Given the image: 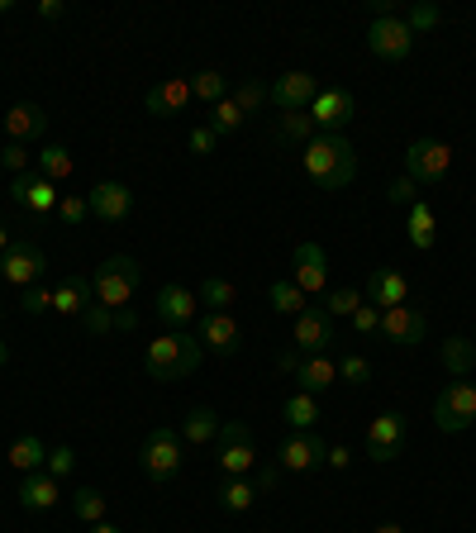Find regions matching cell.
<instances>
[{"instance_id":"19","label":"cell","mask_w":476,"mask_h":533,"mask_svg":"<svg viewBox=\"0 0 476 533\" xmlns=\"http://www.w3.org/2000/svg\"><path fill=\"white\" fill-rule=\"evenodd\" d=\"M200 315V296L191 291V286H162L158 291V319L167 324V329H186V324H196Z\"/></svg>"},{"instance_id":"11","label":"cell","mask_w":476,"mask_h":533,"mask_svg":"<svg viewBox=\"0 0 476 533\" xmlns=\"http://www.w3.org/2000/svg\"><path fill=\"white\" fill-rule=\"evenodd\" d=\"M405 415H396V410H386V415L372 419V429H367V462H377V467H386V462H396L400 453H405Z\"/></svg>"},{"instance_id":"60","label":"cell","mask_w":476,"mask_h":533,"mask_svg":"<svg viewBox=\"0 0 476 533\" xmlns=\"http://www.w3.org/2000/svg\"><path fill=\"white\" fill-rule=\"evenodd\" d=\"M5 362H10V348H5V343H0V367H5Z\"/></svg>"},{"instance_id":"49","label":"cell","mask_w":476,"mask_h":533,"mask_svg":"<svg viewBox=\"0 0 476 533\" xmlns=\"http://www.w3.org/2000/svg\"><path fill=\"white\" fill-rule=\"evenodd\" d=\"M29 158H34V153H29L24 143H5V148H0V167H5L10 177H20L24 167H29Z\"/></svg>"},{"instance_id":"50","label":"cell","mask_w":476,"mask_h":533,"mask_svg":"<svg viewBox=\"0 0 476 533\" xmlns=\"http://www.w3.org/2000/svg\"><path fill=\"white\" fill-rule=\"evenodd\" d=\"M353 334H381V310L377 305H357L353 310Z\"/></svg>"},{"instance_id":"41","label":"cell","mask_w":476,"mask_h":533,"mask_svg":"<svg viewBox=\"0 0 476 533\" xmlns=\"http://www.w3.org/2000/svg\"><path fill=\"white\" fill-rule=\"evenodd\" d=\"M243 119H248V115H243V110H238V105H234L229 96L219 100V105H210V129H215L219 139H224V134H234Z\"/></svg>"},{"instance_id":"5","label":"cell","mask_w":476,"mask_h":533,"mask_svg":"<svg viewBox=\"0 0 476 533\" xmlns=\"http://www.w3.org/2000/svg\"><path fill=\"white\" fill-rule=\"evenodd\" d=\"M219 472L224 476H253V467H258V453H253V424H243V419H224L219 424Z\"/></svg>"},{"instance_id":"57","label":"cell","mask_w":476,"mask_h":533,"mask_svg":"<svg viewBox=\"0 0 476 533\" xmlns=\"http://www.w3.org/2000/svg\"><path fill=\"white\" fill-rule=\"evenodd\" d=\"M10 243H15V238H10V229H5V224H0V253H5V248H10Z\"/></svg>"},{"instance_id":"8","label":"cell","mask_w":476,"mask_h":533,"mask_svg":"<svg viewBox=\"0 0 476 533\" xmlns=\"http://www.w3.org/2000/svg\"><path fill=\"white\" fill-rule=\"evenodd\" d=\"M43 272H48V257H43V248L29 243V238H15V243L0 253V277L10 281V286H20V291L39 286Z\"/></svg>"},{"instance_id":"56","label":"cell","mask_w":476,"mask_h":533,"mask_svg":"<svg viewBox=\"0 0 476 533\" xmlns=\"http://www.w3.org/2000/svg\"><path fill=\"white\" fill-rule=\"evenodd\" d=\"M348 462H353V453H348V448H329V457H324V467H334V472H343Z\"/></svg>"},{"instance_id":"44","label":"cell","mask_w":476,"mask_h":533,"mask_svg":"<svg viewBox=\"0 0 476 533\" xmlns=\"http://www.w3.org/2000/svg\"><path fill=\"white\" fill-rule=\"evenodd\" d=\"M43 472L53 476V481H67V476L77 472V453H72L67 443H58V448L48 453V467H43Z\"/></svg>"},{"instance_id":"29","label":"cell","mask_w":476,"mask_h":533,"mask_svg":"<svg viewBox=\"0 0 476 533\" xmlns=\"http://www.w3.org/2000/svg\"><path fill=\"white\" fill-rule=\"evenodd\" d=\"M405 234H410V248H415V253H429V248H434L438 219H434V210H429L424 200L405 210Z\"/></svg>"},{"instance_id":"53","label":"cell","mask_w":476,"mask_h":533,"mask_svg":"<svg viewBox=\"0 0 476 533\" xmlns=\"http://www.w3.org/2000/svg\"><path fill=\"white\" fill-rule=\"evenodd\" d=\"M300 362H305V353H300V348H286V353H277V372L281 376H296Z\"/></svg>"},{"instance_id":"12","label":"cell","mask_w":476,"mask_h":533,"mask_svg":"<svg viewBox=\"0 0 476 533\" xmlns=\"http://www.w3.org/2000/svg\"><path fill=\"white\" fill-rule=\"evenodd\" d=\"M196 338H200V348H205V353L234 357L238 343H243V329H238V319L229 315V310H205V315H200Z\"/></svg>"},{"instance_id":"54","label":"cell","mask_w":476,"mask_h":533,"mask_svg":"<svg viewBox=\"0 0 476 533\" xmlns=\"http://www.w3.org/2000/svg\"><path fill=\"white\" fill-rule=\"evenodd\" d=\"M115 329H119V334H134V329H139V315H134L129 305H124V310H115Z\"/></svg>"},{"instance_id":"31","label":"cell","mask_w":476,"mask_h":533,"mask_svg":"<svg viewBox=\"0 0 476 533\" xmlns=\"http://www.w3.org/2000/svg\"><path fill=\"white\" fill-rule=\"evenodd\" d=\"M10 467H15V472H43V467H48V443H43L39 434H24V438H15V443H10Z\"/></svg>"},{"instance_id":"4","label":"cell","mask_w":476,"mask_h":533,"mask_svg":"<svg viewBox=\"0 0 476 533\" xmlns=\"http://www.w3.org/2000/svg\"><path fill=\"white\" fill-rule=\"evenodd\" d=\"M143 472H148V481H172V476L181 472V462H186V443H181L177 429H167V424H158V429H148V438H143Z\"/></svg>"},{"instance_id":"22","label":"cell","mask_w":476,"mask_h":533,"mask_svg":"<svg viewBox=\"0 0 476 533\" xmlns=\"http://www.w3.org/2000/svg\"><path fill=\"white\" fill-rule=\"evenodd\" d=\"M48 134V110L34 105V100H20V105H10L5 110V139L10 143H34Z\"/></svg>"},{"instance_id":"9","label":"cell","mask_w":476,"mask_h":533,"mask_svg":"<svg viewBox=\"0 0 476 533\" xmlns=\"http://www.w3.org/2000/svg\"><path fill=\"white\" fill-rule=\"evenodd\" d=\"M367 48L381 62H405L415 53V34H410V24L400 20V15H386V20L367 24Z\"/></svg>"},{"instance_id":"36","label":"cell","mask_w":476,"mask_h":533,"mask_svg":"<svg viewBox=\"0 0 476 533\" xmlns=\"http://www.w3.org/2000/svg\"><path fill=\"white\" fill-rule=\"evenodd\" d=\"M357 305H367V300H362V291H353V286H329V291L319 296V310H324L329 319H338V315L353 319Z\"/></svg>"},{"instance_id":"45","label":"cell","mask_w":476,"mask_h":533,"mask_svg":"<svg viewBox=\"0 0 476 533\" xmlns=\"http://www.w3.org/2000/svg\"><path fill=\"white\" fill-rule=\"evenodd\" d=\"M81 324H86V334L105 338L110 329H115V310H105V305H86V310H81Z\"/></svg>"},{"instance_id":"7","label":"cell","mask_w":476,"mask_h":533,"mask_svg":"<svg viewBox=\"0 0 476 533\" xmlns=\"http://www.w3.org/2000/svg\"><path fill=\"white\" fill-rule=\"evenodd\" d=\"M453 172V148L443 139H415L405 148V177L415 186H434Z\"/></svg>"},{"instance_id":"28","label":"cell","mask_w":476,"mask_h":533,"mask_svg":"<svg viewBox=\"0 0 476 533\" xmlns=\"http://www.w3.org/2000/svg\"><path fill=\"white\" fill-rule=\"evenodd\" d=\"M86 305H96L91 277H62L58 291H53V310H58V315H81Z\"/></svg>"},{"instance_id":"52","label":"cell","mask_w":476,"mask_h":533,"mask_svg":"<svg viewBox=\"0 0 476 533\" xmlns=\"http://www.w3.org/2000/svg\"><path fill=\"white\" fill-rule=\"evenodd\" d=\"M277 462H262V467H253V486H258V495H267L272 486H277Z\"/></svg>"},{"instance_id":"21","label":"cell","mask_w":476,"mask_h":533,"mask_svg":"<svg viewBox=\"0 0 476 533\" xmlns=\"http://www.w3.org/2000/svg\"><path fill=\"white\" fill-rule=\"evenodd\" d=\"M86 205H91V215L105 219V224H124L129 210H134V191H129L124 181H100L96 191L86 196Z\"/></svg>"},{"instance_id":"2","label":"cell","mask_w":476,"mask_h":533,"mask_svg":"<svg viewBox=\"0 0 476 533\" xmlns=\"http://www.w3.org/2000/svg\"><path fill=\"white\" fill-rule=\"evenodd\" d=\"M200 357H205L200 338L186 334V329H172V334H158L153 343H148L143 367H148L153 381H186V376L200 372Z\"/></svg>"},{"instance_id":"17","label":"cell","mask_w":476,"mask_h":533,"mask_svg":"<svg viewBox=\"0 0 476 533\" xmlns=\"http://www.w3.org/2000/svg\"><path fill=\"white\" fill-rule=\"evenodd\" d=\"M324 457H329V443L310 429V434H291L286 443H281L277 467L281 472H310V467H319Z\"/></svg>"},{"instance_id":"62","label":"cell","mask_w":476,"mask_h":533,"mask_svg":"<svg viewBox=\"0 0 476 533\" xmlns=\"http://www.w3.org/2000/svg\"><path fill=\"white\" fill-rule=\"evenodd\" d=\"M0 177H5V167H0Z\"/></svg>"},{"instance_id":"58","label":"cell","mask_w":476,"mask_h":533,"mask_svg":"<svg viewBox=\"0 0 476 533\" xmlns=\"http://www.w3.org/2000/svg\"><path fill=\"white\" fill-rule=\"evenodd\" d=\"M91 533H124V529H115V524H91Z\"/></svg>"},{"instance_id":"25","label":"cell","mask_w":476,"mask_h":533,"mask_svg":"<svg viewBox=\"0 0 476 533\" xmlns=\"http://www.w3.org/2000/svg\"><path fill=\"white\" fill-rule=\"evenodd\" d=\"M438 362H443V372L453 376V381H467L472 367H476V343L472 338H462V334L443 338V343H438Z\"/></svg>"},{"instance_id":"51","label":"cell","mask_w":476,"mask_h":533,"mask_svg":"<svg viewBox=\"0 0 476 533\" xmlns=\"http://www.w3.org/2000/svg\"><path fill=\"white\" fill-rule=\"evenodd\" d=\"M186 143H191V153H196V158H210V153L219 148V134L210 129V124H200V129H191V139H186Z\"/></svg>"},{"instance_id":"40","label":"cell","mask_w":476,"mask_h":533,"mask_svg":"<svg viewBox=\"0 0 476 533\" xmlns=\"http://www.w3.org/2000/svg\"><path fill=\"white\" fill-rule=\"evenodd\" d=\"M400 20L410 24V34H429V29H438L443 24V10L438 5H429V0H419V5H410V10H400Z\"/></svg>"},{"instance_id":"59","label":"cell","mask_w":476,"mask_h":533,"mask_svg":"<svg viewBox=\"0 0 476 533\" xmlns=\"http://www.w3.org/2000/svg\"><path fill=\"white\" fill-rule=\"evenodd\" d=\"M372 533H405V529H400V524H377Z\"/></svg>"},{"instance_id":"10","label":"cell","mask_w":476,"mask_h":533,"mask_svg":"<svg viewBox=\"0 0 476 533\" xmlns=\"http://www.w3.org/2000/svg\"><path fill=\"white\" fill-rule=\"evenodd\" d=\"M291 281L310 300H319L329 291V253L319 243H296V253H291Z\"/></svg>"},{"instance_id":"39","label":"cell","mask_w":476,"mask_h":533,"mask_svg":"<svg viewBox=\"0 0 476 533\" xmlns=\"http://www.w3.org/2000/svg\"><path fill=\"white\" fill-rule=\"evenodd\" d=\"M310 139H315V119H310V110H300V115H281L277 143H310Z\"/></svg>"},{"instance_id":"6","label":"cell","mask_w":476,"mask_h":533,"mask_svg":"<svg viewBox=\"0 0 476 533\" xmlns=\"http://www.w3.org/2000/svg\"><path fill=\"white\" fill-rule=\"evenodd\" d=\"M434 424L443 434H462L476 424V386L472 381H448L434 395Z\"/></svg>"},{"instance_id":"48","label":"cell","mask_w":476,"mask_h":533,"mask_svg":"<svg viewBox=\"0 0 476 533\" xmlns=\"http://www.w3.org/2000/svg\"><path fill=\"white\" fill-rule=\"evenodd\" d=\"M20 310L24 315H43V310H53V291H48V286H29V291H24L20 296Z\"/></svg>"},{"instance_id":"37","label":"cell","mask_w":476,"mask_h":533,"mask_svg":"<svg viewBox=\"0 0 476 533\" xmlns=\"http://www.w3.org/2000/svg\"><path fill=\"white\" fill-rule=\"evenodd\" d=\"M105 510H110V505H105L100 491H91V486H77V491H72V514H77L81 524H105Z\"/></svg>"},{"instance_id":"20","label":"cell","mask_w":476,"mask_h":533,"mask_svg":"<svg viewBox=\"0 0 476 533\" xmlns=\"http://www.w3.org/2000/svg\"><path fill=\"white\" fill-rule=\"evenodd\" d=\"M357 105L348 91H338V86H329V91H319L315 105H310V119H315V129H324V134H338L343 124H353Z\"/></svg>"},{"instance_id":"47","label":"cell","mask_w":476,"mask_h":533,"mask_svg":"<svg viewBox=\"0 0 476 533\" xmlns=\"http://www.w3.org/2000/svg\"><path fill=\"white\" fill-rule=\"evenodd\" d=\"M91 215V205H86V196H62L58 200V219L67 224V229H77L81 219Z\"/></svg>"},{"instance_id":"38","label":"cell","mask_w":476,"mask_h":533,"mask_svg":"<svg viewBox=\"0 0 476 533\" xmlns=\"http://www.w3.org/2000/svg\"><path fill=\"white\" fill-rule=\"evenodd\" d=\"M200 305H210V310H229L238 305V286L224 277H205L200 281Z\"/></svg>"},{"instance_id":"32","label":"cell","mask_w":476,"mask_h":533,"mask_svg":"<svg viewBox=\"0 0 476 533\" xmlns=\"http://www.w3.org/2000/svg\"><path fill=\"white\" fill-rule=\"evenodd\" d=\"M267 300H272V310H277V315H291V319L310 310V296H305V291H300L291 277H277V281H272V286H267Z\"/></svg>"},{"instance_id":"35","label":"cell","mask_w":476,"mask_h":533,"mask_svg":"<svg viewBox=\"0 0 476 533\" xmlns=\"http://www.w3.org/2000/svg\"><path fill=\"white\" fill-rule=\"evenodd\" d=\"M34 158H39V177H48L53 186H58V181H67V177H72V167H77V162H72V153H67L62 143H48V148H39Z\"/></svg>"},{"instance_id":"33","label":"cell","mask_w":476,"mask_h":533,"mask_svg":"<svg viewBox=\"0 0 476 533\" xmlns=\"http://www.w3.org/2000/svg\"><path fill=\"white\" fill-rule=\"evenodd\" d=\"M281 419L296 429V434H310L319 424V395H305V391H296L286 405H281Z\"/></svg>"},{"instance_id":"46","label":"cell","mask_w":476,"mask_h":533,"mask_svg":"<svg viewBox=\"0 0 476 533\" xmlns=\"http://www.w3.org/2000/svg\"><path fill=\"white\" fill-rule=\"evenodd\" d=\"M338 381H353V386H367V381H372V362H367V357H357V353H348L343 362H338Z\"/></svg>"},{"instance_id":"42","label":"cell","mask_w":476,"mask_h":533,"mask_svg":"<svg viewBox=\"0 0 476 533\" xmlns=\"http://www.w3.org/2000/svg\"><path fill=\"white\" fill-rule=\"evenodd\" d=\"M386 205H391V210H410V205H419V186L410 177H396L391 186H386Z\"/></svg>"},{"instance_id":"63","label":"cell","mask_w":476,"mask_h":533,"mask_svg":"<svg viewBox=\"0 0 476 533\" xmlns=\"http://www.w3.org/2000/svg\"><path fill=\"white\" fill-rule=\"evenodd\" d=\"M0 315H5V310H0Z\"/></svg>"},{"instance_id":"14","label":"cell","mask_w":476,"mask_h":533,"mask_svg":"<svg viewBox=\"0 0 476 533\" xmlns=\"http://www.w3.org/2000/svg\"><path fill=\"white\" fill-rule=\"evenodd\" d=\"M315 96H319V81L310 77V72H286V77H277L272 86H267V100H272L277 110H286V115L310 110Z\"/></svg>"},{"instance_id":"26","label":"cell","mask_w":476,"mask_h":533,"mask_svg":"<svg viewBox=\"0 0 476 533\" xmlns=\"http://www.w3.org/2000/svg\"><path fill=\"white\" fill-rule=\"evenodd\" d=\"M296 381H300V391L305 395H319V391H329L338 381V362L329 353H315V357H305L300 362V372H296Z\"/></svg>"},{"instance_id":"43","label":"cell","mask_w":476,"mask_h":533,"mask_svg":"<svg viewBox=\"0 0 476 533\" xmlns=\"http://www.w3.org/2000/svg\"><path fill=\"white\" fill-rule=\"evenodd\" d=\"M229 100H234L243 115H253V110H262V105H267V86H262V81H243Z\"/></svg>"},{"instance_id":"16","label":"cell","mask_w":476,"mask_h":533,"mask_svg":"<svg viewBox=\"0 0 476 533\" xmlns=\"http://www.w3.org/2000/svg\"><path fill=\"white\" fill-rule=\"evenodd\" d=\"M381 334L400 343V348H419L429 338V319L415 305H396V310H381Z\"/></svg>"},{"instance_id":"15","label":"cell","mask_w":476,"mask_h":533,"mask_svg":"<svg viewBox=\"0 0 476 533\" xmlns=\"http://www.w3.org/2000/svg\"><path fill=\"white\" fill-rule=\"evenodd\" d=\"M10 200L20 205V210H29V215H58V186L48 177H29V172H20V177H10Z\"/></svg>"},{"instance_id":"3","label":"cell","mask_w":476,"mask_h":533,"mask_svg":"<svg viewBox=\"0 0 476 533\" xmlns=\"http://www.w3.org/2000/svg\"><path fill=\"white\" fill-rule=\"evenodd\" d=\"M139 281H143L139 262L129 253H115L91 272V296H96V305H105V310H124V305L134 300V291H139Z\"/></svg>"},{"instance_id":"23","label":"cell","mask_w":476,"mask_h":533,"mask_svg":"<svg viewBox=\"0 0 476 533\" xmlns=\"http://www.w3.org/2000/svg\"><path fill=\"white\" fill-rule=\"evenodd\" d=\"M143 105H148V115H158V119L181 115V110L191 105V81H186V77H167L162 86H153V91L143 96Z\"/></svg>"},{"instance_id":"27","label":"cell","mask_w":476,"mask_h":533,"mask_svg":"<svg viewBox=\"0 0 476 533\" xmlns=\"http://www.w3.org/2000/svg\"><path fill=\"white\" fill-rule=\"evenodd\" d=\"M58 500H62V495H58V481H53L48 472H29L20 481V505H24V510H34V514H39V510H53Z\"/></svg>"},{"instance_id":"18","label":"cell","mask_w":476,"mask_h":533,"mask_svg":"<svg viewBox=\"0 0 476 533\" xmlns=\"http://www.w3.org/2000/svg\"><path fill=\"white\" fill-rule=\"evenodd\" d=\"M362 300L377 305V310H396V305L410 300V281L400 277V272H391V267H372L367 286H362Z\"/></svg>"},{"instance_id":"24","label":"cell","mask_w":476,"mask_h":533,"mask_svg":"<svg viewBox=\"0 0 476 533\" xmlns=\"http://www.w3.org/2000/svg\"><path fill=\"white\" fill-rule=\"evenodd\" d=\"M215 505L224 514H248L253 505H258V486H253V476H219Z\"/></svg>"},{"instance_id":"61","label":"cell","mask_w":476,"mask_h":533,"mask_svg":"<svg viewBox=\"0 0 476 533\" xmlns=\"http://www.w3.org/2000/svg\"><path fill=\"white\" fill-rule=\"evenodd\" d=\"M5 10H15V0H0V15H5Z\"/></svg>"},{"instance_id":"34","label":"cell","mask_w":476,"mask_h":533,"mask_svg":"<svg viewBox=\"0 0 476 533\" xmlns=\"http://www.w3.org/2000/svg\"><path fill=\"white\" fill-rule=\"evenodd\" d=\"M191 81V100H200V105H219V100L229 96V77L224 72H215V67H205V72H196Z\"/></svg>"},{"instance_id":"55","label":"cell","mask_w":476,"mask_h":533,"mask_svg":"<svg viewBox=\"0 0 476 533\" xmlns=\"http://www.w3.org/2000/svg\"><path fill=\"white\" fill-rule=\"evenodd\" d=\"M62 15H67V5H62V0H39V20H62Z\"/></svg>"},{"instance_id":"30","label":"cell","mask_w":476,"mask_h":533,"mask_svg":"<svg viewBox=\"0 0 476 533\" xmlns=\"http://www.w3.org/2000/svg\"><path fill=\"white\" fill-rule=\"evenodd\" d=\"M219 424H224V419H219L210 405H196V410L186 415V424H181V443L205 448V443H215V438H219Z\"/></svg>"},{"instance_id":"1","label":"cell","mask_w":476,"mask_h":533,"mask_svg":"<svg viewBox=\"0 0 476 533\" xmlns=\"http://www.w3.org/2000/svg\"><path fill=\"white\" fill-rule=\"evenodd\" d=\"M300 162H305V177L315 186H324V191H343L357 177V153L343 134H315L305 143V158Z\"/></svg>"},{"instance_id":"13","label":"cell","mask_w":476,"mask_h":533,"mask_svg":"<svg viewBox=\"0 0 476 533\" xmlns=\"http://www.w3.org/2000/svg\"><path fill=\"white\" fill-rule=\"evenodd\" d=\"M291 348H300L305 357L329 353V348H334V319L324 315L319 305H310L305 315L291 319Z\"/></svg>"}]
</instances>
